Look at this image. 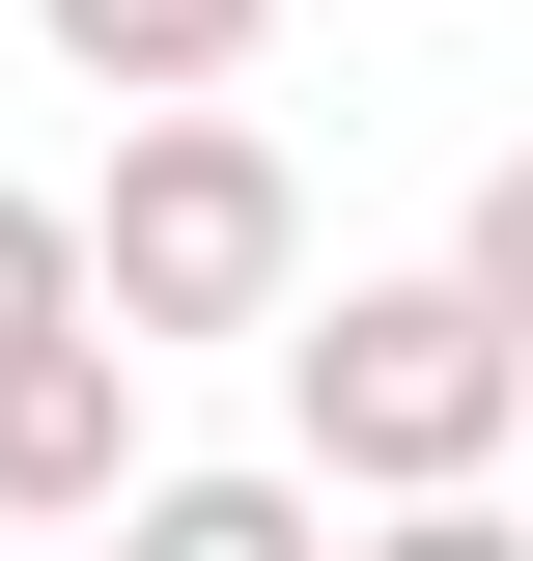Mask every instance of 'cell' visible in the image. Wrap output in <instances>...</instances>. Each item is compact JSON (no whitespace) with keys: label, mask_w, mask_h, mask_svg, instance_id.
I'll list each match as a JSON object with an SVG mask.
<instances>
[{"label":"cell","mask_w":533,"mask_h":561,"mask_svg":"<svg viewBox=\"0 0 533 561\" xmlns=\"http://www.w3.org/2000/svg\"><path fill=\"white\" fill-rule=\"evenodd\" d=\"M281 421H309L337 505H477V478H533V309L477 253L450 280H337L281 337Z\"/></svg>","instance_id":"6da1fadb"},{"label":"cell","mask_w":533,"mask_h":561,"mask_svg":"<svg viewBox=\"0 0 533 561\" xmlns=\"http://www.w3.org/2000/svg\"><path fill=\"white\" fill-rule=\"evenodd\" d=\"M84 253H113L140 337H281V309H309V197H281V140L225 113V84H140L113 197H84Z\"/></svg>","instance_id":"7a4b0ae2"},{"label":"cell","mask_w":533,"mask_h":561,"mask_svg":"<svg viewBox=\"0 0 533 561\" xmlns=\"http://www.w3.org/2000/svg\"><path fill=\"white\" fill-rule=\"evenodd\" d=\"M140 309H57V337H0V534H113L140 505Z\"/></svg>","instance_id":"3957f363"},{"label":"cell","mask_w":533,"mask_h":561,"mask_svg":"<svg viewBox=\"0 0 533 561\" xmlns=\"http://www.w3.org/2000/svg\"><path fill=\"white\" fill-rule=\"evenodd\" d=\"M29 28H57L84 84H225V57L281 28V0H29Z\"/></svg>","instance_id":"277c9868"},{"label":"cell","mask_w":533,"mask_h":561,"mask_svg":"<svg viewBox=\"0 0 533 561\" xmlns=\"http://www.w3.org/2000/svg\"><path fill=\"white\" fill-rule=\"evenodd\" d=\"M113 534H140V561H309V534H337V478H140Z\"/></svg>","instance_id":"5b68a950"},{"label":"cell","mask_w":533,"mask_h":561,"mask_svg":"<svg viewBox=\"0 0 533 561\" xmlns=\"http://www.w3.org/2000/svg\"><path fill=\"white\" fill-rule=\"evenodd\" d=\"M57 309H113V253H84V197H0V337H57Z\"/></svg>","instance_id":"8992f818"},{"label":"cell","mask_w":533,"mask_h":561,"mask_svg":"<svg viewBox=\"0 0 533 561\" xmlns=\"http://www.w3.org/2000/svg\"><path fill=\"white\" fill-rule=\"evenodd\" d=\"M450 253H477V280H506V309H533V140H506V169H477V225H450Z\"/></svg>","instance_id":"52a82bcc"}]
</instances>
